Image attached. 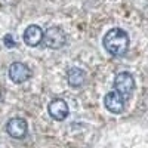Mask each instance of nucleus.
<instances>
[{
	"label": "nucleus",
	"mask_w": 148,
	"mask_h": 148,
	"mask_svg": "<svg viewBox=\"0 0 148 148\" xmlns=\"http://www.w3.org/2000/svg\"><path fill=\"white\" fill-rule=\"evenodd\" d=\"M65 42H67V36L59 27H51L45 31L43 43L49 49H61L65 45Z\"/></svg>",
	"instance_id": "obj_3"
},
{
	"label": "nucleus",
	"mask_w": 148,
	"mask_h": 148,
	"mask_svg": "<svg viewBox=\"0 0 148 148\" xmlns=\"http://www.w3.org/2000/svg\"><path fill=\"white\" fill-rule=\"evenodd\" d=\"M5 45L8 46V47H14L16 43L14 42V39H12V34H6V37H5Z\"/></svg>",
	"instance_id": "obj_10"
},
{
	"label": "nucleus",
	"mask_w": 148,
	"mask_h": 148,
	"mask_svg": "<svg viewBox=\"0 0 148 148\" xmlns=\"http://www.w3.org/2000/svg\"><path fill=\"white\" fill-rule=\"evenodd\" d=\"M43 36H45L43 30L39 25L33 24V25H28L27 30L24 31V42H25L27 46L36 47L43 42Z\"/></svg>",
	"instance_id": "obj_8"
},
{
	"label": "nucleus",
	"mask_w": 148,
	"mask_h": 148,
	"mask_svg": "<svg viewBox=\"0 0 148 148\" xmlns=\"http://www.w3.org/2000/svg\"><path fill=\"white\" fill-rule=\"evenodd\" d=\"M6 132H8L9 136H12V138L22 139V138H25V135L28 132V125H27V121L24 119L14 117V119H10L6 123Z\"/></svg>",
	"instance_id": "obj_4"
},
{
	"label": "nucleus",
	"mask_w": 148,
	"mask_h": 148,
	"mask_svg": "<svg viewBox=\"0 0 148 148\" xmlns=\"http://www.w3.org/2000/svg\"><path fill=\"white\" fill-rule=\"evenodd\" d=\"M86 79H88L86 73L79 67H73L67 73V82H68V84L71 86V88H82V86L86 83Z\"/></svg>",
	"instance_id": "obj_9"
},
{
	"label": "nucleus",
	"mask_w": 148,
	"mask_h": 148,
	"mask_svg": "<svg viewBox=\"0 0 148 148\" xmlns=\"http://www.w3.org/2000/svg\"><path fill=\"white\" fill-rule=\"evenodd\" d=\"M47 110H49V114H51V117H52L53 120H58V121L65 120L67 116H68V113H70L67 102H65L64 99H61V98L51 101Z\"/></svg>",
	"instance_id": "obj_7"
},
{
	"label": "nucleus",
	"mask_w": 148,
	"mask_h": 148,
	"mask_svg": "<svg viewBox=\"0 0 148 148\" xmlns=\"http://www.w3.org/2000/svg\"><path fill=\"white\" fill-rule=\"evenodd\" d=\"M125 102L126 99L119 92H108L104 96V105L113 114H121L125 111V105H126Z\"/></svg>",
	"instance_id": "obj_5"
},
{
	"label": "nucleus",
	"mask_w": 148,
	"mask_h": 148,
	"mask_svg": "<svg viewBox=\"0 0 148 148\" xmlns=\"http://www.w3.org/2000/svg\"><path fill=\"white\" fill-rule=\"evenodd\" d=\"M9 77L14 83H24L31 77V71L25 64L14 62L9 67Z\"/></svg>",
	"instance_id": "obj_6"
},
{
	"label": "nucleus",
	"mask_w": 148,
	"mask_h": 148,
	"mask_svg": "<svg viewBox=\"0 0 148 148\" xmlns=\"http://www.w3.org/2000/svg\"><path fill=\"white\" fill-rule=\"evenodd\" d=\"M102 45L110 55L123 56L129 49V36L121 28H111L105 33Z\"/></svg>",
	"instance_id": "obj_1"
},
{
	"label": "nucleus",
	"mask_w": 148,
	"mask_h": 148,
	"mask_svg": "<svg viewBox=\"0 0 148 148\" xmlns=\"http://www.w3.org/2000/svg\"><path fill=\"white\" fill-rule=\"evenodd\" d=\"M114 89L127 101L135 92V79L130 73L121 71L114 79Z\"/></svg>",
	"instance_id": "obj_2"
}]
</instances>
